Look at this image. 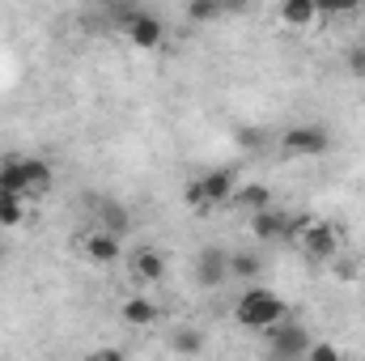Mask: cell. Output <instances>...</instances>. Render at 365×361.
I'll return each instance as SVG.
<instances>
[{"label":"cell","instance_id":"cell-4","mask_svg":"<svg viewBox=\"0 0 365 361\" xmlns=\"http://www.w3.org/2000/svg\"><path fill=\"white\" fill-rule=\"evenodd\" d=\"M280 145H284V153H293V158H319V153L331 149V132H327L323 123H297V128H289V132L280 136Z\"/></svg>","mask_w":365,"mask_h":361},{"label":"cell","instance_id":"cell-6","mask_svg":"<svg viewBox=\"0 0 365 361\" xmlns=\"http://www.w3.org/2000/svg\"><path fill=\"white\" fill-rule=\"evenodd\" d=\"M230 280V255L217 251V247H204L200 260H195V285L200 289H221Z\"/></svg>","mask_w":365,"mask_h":361},{"label":"cell","instance_id":"cell-12","mask_svg":"<svg viewBox=\"0 0 365 361\" xmlns=\"http://www.w3.org/2000/svg\"><path fill=\"white\" fill-rule=\"evenodd\" d=\"M119 315H123L128 327H153V323H158V306H153V298H145V293H132V298L119 306Z\"/></svg>","mask_w":365,"mask_h":361},{"label":"cell","instance_id":"cell-10","mask_svg":"<svg viewBox=\"0 0 365 361\" xmlns=\"http://www.w3.org/2000/svg\"><path fill=\"white\" fill-rule=\"evenodd\" d=\"M200 191H204L208 208L230 204L234 200V171H208V175H200Z\"/></svg>","mask_w":365,"mask_h":361},{"label":"cell","instance_id":"cell-16","mask_svg":"<svg viewBox=\"0 0 365 361\" xmlns=\"http://www.w3.org/2000/svg\"><path fill=\"white\" fill-rule=\"evenodd\" d=\"M314 17H319V4H310V0H284V4H280V21L293 26V30L310 26Z\"/></svg>","mask_w":365,"mask_h":361},{"label":"cell","instance_id":"cell-21","mask_svg":"<svg viewBox=\"0 0 365 361\" xmlns=\"http://www.w3.org/2000/svg\"><path fill=\"white\" fill-rule=\"evenodd\" d=\"M306 361H344V357H340V349H336L331 340H314V345L306 349Z\"/></svg>","mask_w":365,"mask_h":361},{"label":"cell","instance_id":"cell-2","mask_svg":"<svg viewBox=\"0 0 365 361\" xmlns=\"http://www.w3.org/2000/svg\"><path fill=\"white\" fill-rule=\"evenodd\" d=\"M110 17L119 21V30L128 34V43L132 47H140V51H153L162 39H166V26H162V17L158 13H149V9H110Z\"/></svg>","mask_w":365,"mask_h":361},{"label":"cell","instance_id":"cell-20","mask_svg":"<svg viewBox=\"0 0 365 361\" xmlns=\"http://www.w3.org/2000/svg\"><path fill=\"white\" fill-rule=\"evenodd\" d=\"M187 17H191V21H217V17H221V4H217V0H191V4H187Z\"/></svg>","mask_w":365,"mask_h":361},{"label":"cell","instance_id":"cell-17","mask_svg":"<svg viewBox=\"0 0 365 361\" xmlns=\"http://www.w3.org/2000/svg\"><path fill=\"white\" fill-rule=\"evenodd\" d=\"M21 221H26V200L0 191V230H17Z\"/></svg>","mask_w":365,"mask_h":361},{"label":"cell","instance_id":"cell-19","mask_svg":"<svg viewBox=\"0 0 365 361\" xmlns=\"http://www.w3.org/2000/svg\"><path fill=\"white\" fill-rule=\"evenodd\" d=\"M170 349H175V353H182V357H195V353L204 349V336H200L195 327H179V332L170 336Z\"/></svg>","mask_w":365,"mask_h":361},{"label":"cell","instance_id":"cell-7","mask_svg":"<svg viewBox=\"0 0 365 361\" xmlns=\"http://www.w3.org/2000/svg\"><path fill=\"white\" fill-rule=\"evenodd\" d=\"M310 345H314V340H310V332H306L302 323H293V319H284L280 327H272V353H276V357L293 361V357H302Z\"/></svg>","mask_w":365,"mask_h":361},{"label":"cell","instance_id":"cell-8","mask_svg":"<svg viewBox=\"0 0 365 361\" xmlns=\"http://www.w3.org/2000/svg\"><path fill=\"white\" fill-rule=\"evenodd\" d=\"M119 251H123V238H115V234H106V230H90L86 238H81V255L90 260V264H115L119 260Z\"/></svg>","mask_w":365,"mask_h":361},{"label":"cell","instance_id":"cell-5","mask_svg":"<svg viewBox=\"0 0 365 361\" xmlns=\"http://www.w3.org/2000/svg\"><path fill=\"white\" fill-rule=\"evenodd\" d=\"M297 247L310 255V260H331L340 251V230L331 221H306L302 234H297Z\"/></svg>","mask_w":365,"mask_h":361},{"label":"cell","instance_id":"cell-11","mask_svg":"<svg viewBox=\"0 0 365 361\" xmlns=\"http://www.w3.org/2000/svg\"><path fill=\"white\" fill-rule=\"evenodd\" d=\"M98 221H102V230L115 234V238H128V234H132V213H128V204H119V200H102V204H98Z\"/></svg>","mask_w":365,"mask_h":361},{"label":"cell","instance_id":"cell-14","mask_svg":"<svg viewBox=\"0 0 365 361\" xmlns=\"http://www.w3.org/2000/svg\"><path fill=\"white\" fill-rule=\"evenodd\" d=\"M21 171H26V195H43L51 187V162L43 158H21Z\"/></svg>","mask_w":365,"mask_h":361},{"label":"cell","instance_id":"cell-23","mask_svg":"<svg viewBox=\"0 0 365 361\" xmlns=\"http://www.w3.org/2000/svg\"><path fill=\"white\" fill-rule=\"evenodd\" d=\"M344 64H349V73H353V77H361V81H365V43H353V47L344 51Z\"/></svg>","mask_w":365,"mask_h":361},{"label":"cell","instance_id":"cell-24","mask_svg":"<svg viewBox=\"0 0 365 361\" xmlns=\"http://www.w3.org/2000/svg\"><path fill=\"white\" fill-rule=\"evenodd\" d=\"M86 361H128V357H123V349L106 345V349H93V353H86Z\"/></svg>","mask_w":365,"mask_h":361},{"label":"cell","instance_id":"cell-1","mask_svg":"<svg viewBox=\"0 0 365 361\" xmlns=\"http://www.w3.org/2000/svg\"><path fill=\"white\" fill-rule=\"evenodd\" d=\"M234 319L242 323V327H251V332H272L280 327L284 319H289V306H284V298L272 293V289H264V285H251L238 302H234Z\"/></svg>","mask_w":365,"mask_h":361},{"label":"cell","instance_id":"cell-18","mask_svg":"<svg viewBox=\"0 0 365 361\" xmlns=\"http://www.w3.org/2000/svg\"><path fill=\"white\" fill-rule=\"evenodd\" d=\"M259 268H264V260L255 251H234L230 255V276H238V280H255Z\"/></svg>","mask_w":365,"mask_h":361},{"label":"cell","instance_id":"cell-9","mask_svg":"<svg viewBox=\"0 0 365 361\" xmlns=\"http://www.w3.org/2000/svg\"><path fill=\"white\" fill-rule=\"evenodd\" d=\"M162 276H166V255H162V251L140 247V251L132 255V280H136V285H158Z\"/></svg>","mask_w":365,"mask_h":361},{"label":"cell","instance_id":"cell-3","mask_svg":"<svg viewBox=\"0 0 365 361\" xmlns=\"http://www.w3.org/2000/svg\"><path fill=\"white\" fill-rule=\"evenodd\" d=\"M306 221H293L289 213H276V208H264V213H251V238L259 243H297Z\"/></svg>","mask_w":365,"mask_h":361},{"label":"cell","instance_id":"cell-13","mask_svg":"<svg viewBox=\"0 0 365 361\" xmlns=\"http://www.w3.org/2000/svg\"><path fill=\"white\" fill-rule=\"evenodd\" d=\"M230 204L234 208H247V213H264V208H272V191L264 183H242V187H234V200Z\"/></svg>","mask_w":365,"mask_h":361},{"label":"cell","instance_id":"cell-22","mask_svg":"<svg viewBox=\"0 0 365 361\" xmlns=\"http://www.w3.org/2000/svg\"><path fill=\"white\" fill-rule=\"evenodd\" d=\"M182 204H187L191 213H208V200H204V191H200V179L182 187Z\"/></svg>","mask_w":365,"mask_h":361},{"label":"cell","instance_id":"cell-15","mask_svg":"<svg viewBox=\"0 0 365 361\" xmlns=\"http://www.w3.org/2000/svg\"><path fill=\"white\" fill-rule=\"evenodd\" d=\"M0 191H4V195H21V200H30V195H26V171H21V158H0Z\"/></svg>","mask_w":365,"mask_h":361}]
</instances>
